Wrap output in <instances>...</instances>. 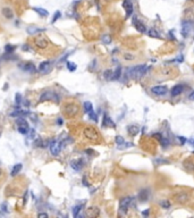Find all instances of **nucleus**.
<instances>
[{
	"instance_id": "nucleus-16",
	"label": "nucleus",
	"mask_w": 194,
	"mask_h": 218,
	"mask_svg": "<svg viewBox=\"0 0 194 218\" xmlns=\"http://www.w3.org/2000/svg\"><path fill=\"white\" fill-rule=\"evenodd\" d=\"M102 126H105V127H115V123L111 121V118L108 115H105L104 116V121H102Z\"/></svg>"
},
{
	"instance_id": "nucleus-33",
	"label": "nucleus",
	"mask_w": 194,
	"mask_h": 218,
	"mask_svg": "<svg viewBox=\"0 0 194 218\" xmlns=\"http://www.w3.org/2000/svg\"><path fill=\"white\" fill-rule=\"evenodd\" d=\"M160 204H161V207H162V208H165V209H168V208L170 207V202H169V201H167V200H164V201H161V202H160Z\"/></svg>"
},
{
	"instance_id": "nucleus-34",
	"label": "nucleus",
	"mask_w": 194,
	"mask_h": 218,
	"mask_svg": "<svg viewBox=\"0 0 194 218\" xmlns=\"http://www.w3.org/2000/svg\"><path fill=\"white\" fill-rule=\"evenodd\" d=\"M124 58H125L126 60H133L135 58V56L132 55V53H125V55H124Z\"/></svg>"
},
{
	"instance_id": "nucleus-3",
	"label": "nucleus",
	"mask_w": 194,
	"mask_h": 218,
	"mask_svg": "<svg viewBox=\"0 0 194 218\" xmlns=\"http://www.w3.org/2000/svg\"><path fill=\"white\" fill-rule=\"evenodd\" d=\"M64 112L68 117H75L78 112V106L75 104H66L64 106Z\"/></svg>"
},
{
	"instance_id": "nucleus-18",
	"label": "nucleus",
	"mask_w": 194,
	"mask_h": 218,
	"mask_svg": "<svg viewBox=\"0 0 194 218\" xmlns=\"http://www.w3.org/2000/svg\"><path fill=\"white\" fill-rule=\"evenodd\" d=\"M2 15L5 16L6 18L10 19V18H13V17H14V13H13V10H12L10 8L5 7V8H2Z\"/></svg>"
},
{
	"instance_id": "nucleus-2",
	"label": "nucleus",
	"mask_w": 194,
	"mask_h": 218,
	"mask_svg": "<svg viewBox=\"0 0 194 218\" xmlns=\"http://www.w3.org/2000/svg\"><path fill=\"white\" fill-rule=\"evenodd\" d=\"M34 47L39 50H48L50 47V42L45 36H38L34 39Z\"/></svg>"
},
{
	"instance_id": "nucleus-24",
	"label": "nucleus",
	"mask_w": 194,
	"mask_h": 218,
	"mask_svg": "<svg viewBox=\"0 0 194 218\" xmlns=\"http://www.w3.org/2000/svg\"><path fill=\"white\" fill-rule=\"evenodd\" d=\"M29 34H35V33H40V32H43V29H38V27H34V26H31L27 29Z\"/></svg>"
},
{
	"instance_id": "nucleus-47",
	"label": "nucleus",
	"mask_w": 194,
	"mask_h": 218,
	"mask_svg": "<svg viewBox=\"0 0 194 218\" xmlns=\"http://www.w3.org/2000/svg\"><path fill=\"white\" fill-rule=\"evenodd\" d=\"M193 154H194V151H193Z\"/></svg>"
},
{
	"instance_id": "nucleus-1",
	"label": "nucleus",
	"mask_w": 194,
	"mask_h": 218,
	"mask_svg": "<svg viewBox=\"0 0 194 218\" xmlns=\"http://www.w3.org/2000/svg\"><path fill=\"white\" fill-rule=\"evenodd\" d=\"M83 134H84V136H85L88 140L93 141V142H97V141L99 140V138H100L99 132H98L95 128L91 127V126H89V127H85V128H84Z\"/></svg>"
},
{
	"instance_id": "nucleus-12",
	"label": "nucleus",
	"mask_w": 194,
	"mask_h": 218,
	"mask_svg": "<svg viewBox=\"0 0 194 218\" xmlns=\"http://www.w3.org/2000/svg\"><path fill=\"white\" fill-rule=\"evenodd\" d=\"M184 90H185V86H184L183 84H177V85H175V86L171 89L170 93H171L173 97H176V95H179L180 93H183Z\"/></svg>"
},
{
	"instance_id": "nucleus-13",
	"label": "nucleus",
	"mask_w": 194,
	"mask_h": 218,
	"mask_svg": "<svg viewBox=\"0 0 194 218\" xmlns=\"http://www.w3.org/2000/svg\"><path fill=\"white\" fill-rule=\"evenodd\" d=\"M50 68H51V62H41L40 66H39V71H40L41 73H48V72L50 71Z\"/></svg>"
},
{
	"instance_id": "nucleus-6",
	"label": "nucleus",
	"mask_w": 194,
	"mask_h": 218,
	"mask_svg": "<svg viewBox=\"0 0 194 218\" xmlns=\"http://www.w3.org/2000/svg\"><path fill=\"white\" fill-rule=\"evenodd\" d=\"M132 201H133V198H131V197H126L123 200H120L119 209L123 214H126V211H127V209H128V207H130Z\"/></svg>"
},
{
	"instance_id": "nucleus-41",
	"label": "nucleus",
	"mask_w": 194,
	"mask_h": 218,
	"mask_svg": "<svg viewBox=\"0 0 194 218\" xmlns=\"http://www.w3.org/2000/svg\"><path fill=\"white\" fill-rule=\"evenodd\" d=\"M21 98H22V97H21V94H19V93L16 94V102H17V104H21Z\"/></svg>"
},
{
	"instance_id": "nucleus-4",
	"label": "nucleus",
	"mask_w": 194,
	"mask_h": 218,
	"mask_svg": "<svg viewBox=\"0 0 194 218\" xmlns=\"http://www.w3.org/2000/svg\"><path fill=\"white\" fill-rule=\"evenodd\" d=\"M193 22H191V21L183 22V24H182V35L184 38H186L190 34V32L192 31V29H193Z\"/></svg>"
},
{
	"instance_id": "nucleus-42",
	"label": "nucleus",
	"mask_w": 194,
	"mask_h": 218,
	"mask_svg": "<svg viewBox=\"0 0 194 218\" xmlns=\"http://www.w3.org/2000/svg\"><path fill=\"white\" fill-rule=\"evenodd\" d=\"M38 217H40V218H43V217H45V218H47V217H48V214H45V213H41V214H39V215H38Z\"/></svg>"
},
{
	"instance_id": "nucleus-31",
	"label": "nucleus",
	"mask_w": 194,
	"mask_h": 218,
	"mask_svg": "<svg viewBox=\"0 0 194 218\" xmlns=\"http://www.w3.org/2000/svg\"><path fill=\"white\" fill-rule=\"evenodd\" d=\"M102 42H104V43H106V45L110 43V42H111V38H110L109 35H107V34H106V35H104V36H102Z\"/></svg>"
},
{
	"instance_id": "nucleus-46",
	"label": "nucleus",
	"mask_w": 194,
	"mask_h": 218,
	"mask_svg": "<svg viewBox=\"0 0 194 218\" xmlns=\"http://www.w3.org/2000/svg\"><path fill=\"white\" fill-rule=\"evenodd\" d=\"M149 214H150L149 209H148V210H145V211H143V215H144V216H147V215H149Z\"/></svg>"
},
{
	"instance_id": "nucleus-11",
	"label": "nucleus",
	"mask_w": 194,
	"mask_h": 218,
	"mask_svg": "<svg viewBox=\"0 0 194 218\" xmlns=\"http://www.w3.org/2000/svg\"><path fill=\"white\" fill-rule=\"evenodd\" d=\"M133 25L136 27V30H137L138 32H141V33L147 32V27H145V25H144L142 22H140V21H138L136 17H133Z\"/></svg>"
},
{
	"instance_id": "nucleus-17",
	"label": "nucleus",
	"mask_w": 194,
	"mask_h": 218,
	"mask_svg": "<svg viewBox=\"0 0 194 218\" xmlns=\"http://www.w3.org/2000/svg\"><path fill=\"white\" fill-rule=\"evenodd\" d=\"M99 214H100V211H99V209L97 207L89 208L88 211H86V215L90 216V217H97V216H99Z\"/></svg>"
},
{
	"instance_id": "nucleus-37",
	"label": "nucleus",
	"mask_w": 194,
	"mask_h": 218,
	"mask_svg": "<svg viewBox=\"0 0 194 218\" xmlns=\"http://www.w3.org/2000/svg\"><path fill=\"white\" fill-rule=\"evenodd\" d=\"M153 138L157 139V140H159V141L162 140V135H161L160 133H154V134H153Z\"/></svg>"
},
{
	"instance_id": "nucleus-43",
	"label": "nucleus",
	"mask_w": 194,
	"mask_h": 218,
	"mask_svg": "<svg viewBox=\"0 0 194 218\" xmlns=\"http://www.w3.org/2000/svg\"><path fill=\"white\" fill-rule=\"evenodd\" d=\"M59 16H60V13H59V12H57V13H56V16H55V17H53V19H52V23H53V22H56V21L58 19V17H59Z\"/></svg>"
},
{
	"instance_id": "nucleus-45",
	"label": "nucleus",
	"mask_w": 194,
	"mask_h": 218,
	"mask_svg": "<svg viewBox=\"0 0 194 218\" xmlns=\"http://www.w3.org/2000/svg\"><path fill=\"white\" fill-rule=\"evenodd\" d=\"M1 208H2V210L3 211H7V209H6V204L3 203V204H1Z\"/></svg>"
},
{
	"instance_id": "nucleus-27",
	"label": "nucleus",
	"mask_w": 194,
	"mask_h": 218,
	"mask_svg": "<svg viewBox=\"0 0 194 218\" xmlns=\"http://www.w3.org/2000/svg\"><path fill=\"white\" fill-rule=\"evenodd\" d=\"M120 75H121V68H120V67H117V68H116V71L114 72V77H112V81L118 80V78L120 77Z\"/></svg>"
},
{
	"instance_id": "nucleus-14",
	"label": "nucleus",
	"mask_w": 194,
	"mask_h": 218,
	"mask_svg": "<svg viewBox=\"0 0 194 218\" xmlns=\"http://www.w3.org/2000/svg\"><path fill=\"white\" fill-rule=\"evenodd\" d=\"M71 167L75 171H80L83 167V160L82 159H75L71 162Z\"/></svg>"
},
{
	"instance_id": "nucleus-35",
	"label": "nucleus",
	"mask_w": 194,
	"mask_h": 218,
	"mask_svg": "<svg viewBox=\"0 0 194 218\" xmlns=\"http://www.w3.org/2000/svg\"><path fill=\"white\" fill-rule=\"evenodd\" d=\"M116 142H117L119 145H121V144H124V143H125V140H124L121 136L118 135V136H116Z\"/></svg>"
},
{
	"instance_id": "nucleus-7",
	"label": "nucleus",
	"mask_w": 194,
	"mask_h": 218,
	"mask_svg": "<svg viewBox=\"0 0 194 218\" xmlns=\"http://www.w3.org/2000/svg\"><path fill=\"white\" fill-rule=\"evenodd\" d=\"M49 100H52V101L55 100L56 102H58L59 101V97L56 93H53V92H50V91L45 92L40 97V101H49Z\"/></svg>"
},
{
	"instance_id": "nucleus-21",
	"label": "nucleus",
	"mask_w": 194,
	"mask_h": 218,
	"mask_svg": "<svg viewBox=\"0 0 194 218\" xmlns=\"http://www.w3.org/2000/svg\"><path fill=\"white\" fill-rule=\"evenodd\" d=\"M176 199H177V201H178V202L184 203V202H186V201L189 200V194H185V193H179V194L176 195Z\"/></svg>"
},
{
	"instance_id": "nucleus-5",
	"label": "nucleus",
	"mask_w": 194,
	"mask_h": 218,
	"mask_svg": "<svg viewBox=\"0 0 194 218\" xmlns=\"http://www.w3.org/2000/svg\"><path fill=\"white\" fill-rule=\"evenodd\" d=\"M17 125H18V131L21 133H23V134H27L29 133V124L24 118L19 117L17 119Z\"/></svg>"
},
{
	"instance_id": "nucleus-30",
	"label": "nucleus",
	"mask_w": 194,
	"mask_h": 218,
	"mask_svg": "<svg viewBox=\"0 0 194 218\" xmlns=\"http://www.w3.org/2000/svg\"><path fill=\"white\" fill-rule=\"evenodd\" d=\"M81 209H82V206H76V207H74V209H73V215H74V217H77V216H78V213L81 211Z\"/></svg>"
},
{
	"instance_id": "nucleus-8",
	"label": "nucleus",
	"mask_w": 194,
	"mask_h": 218,
	"mask_svg": "<svg viewBox=\"0 0 194 218\" xmlns=\"http://www.w3.org/2000/svg\"><path fill=\"white\" fill-rule=\"evenodd\" d=\"M123 7L126 12V17H130L133 14V2H132V0H124Z\"/></svg>"
},
{
	"instance_id": "nucleus-9",
	"label": "nucleus",
	"mask_w": 194,
	"mask_h": 218,
	"mask_svg": "<svg viewBox=\"0 0 194 218\" xmlns=\"http://www.w3.org/2000/svg\"><path fill=\"white\" fill-rule=\"evenodd\" d=\"M167 91H168V89L165 85H157V86L151 88V92L156 95H164L167 93Z\"/></svg>"
},
{
	"instance_id": "nucleus-38",
	"label": "nucleus",
	"mask_w": 194,
	"mask_h": 218,
	"mask_svg": "<svg viewBox=\"0 0 194 218\" xmlns=\"http://www.w3.org/2000/svg\"><path fill=\"white\" fill-rule=\"evenodd\" d=\"M160 143L162 144V147H167V145L169 144V140H167V139H165V138H162V140L160 141Z\"/></svg>"
},
{
	"instance_id": "nucleus-25",
	"label": "nucleus",
	"mask_w": 194,
	"mask_h": 218,
	"mask_svg": "<svg viewBox=\"0 0 194 218\" xmlns=\"http://www.w3.org/2000/svg\"><path fill=\"white\" fill-rule=\"evenodd\" d=\"M21 169H22V165H21V164H17V165H15V166H14V168L12 169V176H15V175H17V174L21 171Z\"/></svg>"
},
{
	"instance_id": "nucleus-10",
	"label": "nucleus",
	"mask_w": 194,
	"mask_h": 218,
	"mask_svg": "<svg viewBox=\"0 0 194 218\" xmlns=\"http://www.w3.org/2000/svg\"><path fill=\"white\" fill-rule=\"evenodd\" d=\"M61 149V145L58 141H52L50 144V152L52 156H58Z\"/></svg>"
},
{
	"instance_id": "nucleus-28",
	"label": "nucleus",
	"mask_w": 194,
	"mask_h": 218,
	"mask_svg": "<svg viewBox=\"0 0 194 218\" xmlns=\"http://www.w3.org/2000/svg\"><path fill=\"white\" fill-rule=\"evenodd\" d=\"M140 130H138V127L137 126H135V125H133V126H128V133H131L132 135H135L137 132H138Z\"/></svg>"
},
{
	"instance_id": "nucleus-19",
	"label": "nucleus",
	"mask_w": 194,
	"mask_h": 218,
	"mask_svg": "<svg viewBox=\"0 0 194 218\" xmlns=\"http://www.w3.org/2000/svg\"><path fill=\"white\" fill-rule=\"evenodd\" d=\"M138 199H140L142 202L147 201V200L149 199V191H148V190H142V191L140 192V194H138Z\"/></svg>"
},
{
	"instance_id": "nucleus-40",
	"label": "nucleus",
	"mask_w": 194,
	"mask_h": 218,
	"mask_svg": "<svg viewBox=\"0 0 194 218\" xmlns=\"http://www.w3.org/2000/svg\"><path fill=\"white\" fill-rule=\"evenodd\" d=\"M178 140L180 142V144H185V142H186V139L183 138V136H178Z\"/></svg>"
},
{
	"instance_id": "nucleus-15",
	"label": "nucleus",
	"mask_w": 194,
	"mask_h": 218,
	"mask_svg": "<svg viewBox=\"0 0 194 218\" xmlns=\"http://www.w3.org/2000/svg\"><path fill=\"white\" fill-rule=\"evenodd\" d=\"M22 67H23L24 71H26V72H29V73H36V67H35L32 62H25Z\"/></svg>"
},
{
	"instance_id": "nucleus-22",
	"label": "nucleus",
	"mask_w": 194,
	"mask_h": 218,
	"mask_svg": "<svg viewBox=\"0 0 194 218\" xmlns=\"http://www.w3.org/2000/svg\"><path fill=\"white\" fill-rule=\"evenodd\" d=\"M104 77H105L106 80H108V81H112V77H114V71H110V69L106 71L105 73H104Z\"/></svg>"
},
{
	"instance_id": "nucleus-44",
	"label": "nucleus",
	"mask_w": 194,
	"mask_h": 218,
	"mask_svg": "<svg viewBox=\"0 0 194 218\" xmlns=\"http://www.w3.org/2000/svg\"><path fill=\"white\" fill-rule=\"evenodd\" d=\"M189 99H190V100H194V91L189 95Z\"/></svg>"
},
{
	"instance_id": "nucleus-20",
	"label": "nucleus",
	"mask_w": 194,
	"mask_h": 218,
	"mask_svg": "<svg viewBox=\"0 0 194 218\" xmlns=\"http://www.w3.org/2000/svg\"><path fill=\"white\" fill-rule=\"evenodd\" d=\"M184 167H185V169H186L187 171L193 173L194 171V162L193 161H191V160H186V161H184Z\"/></svg>"
},
{
	"instance_id": "nucleus-32",
	"label": "nucleus",
	"mask_w": 194,
	"mask_h": 218,
	"mask_svg": "<svg viewBox=\"0 0 194 218\" xmlns=\"http://www.w3.org/2000/svg\"><path fill=\"white\" fill-rule=\"evenodd\" d=\"M67 67H68V69L71 72H74L75 69H76V65H75L74 62H67Z\"/></svg>"
},
{
	"instance_id": "nucleus-29",
	"label": "nucleus",
	"mask_w": 194,
	"mask_h": 218,
	"mask_svg": "<svg viewBox=\"0 0 194 218\" xmlns=\"http://www.w3.org/2000/svg\"><path fill=\"white\" fill-rule=\"evenodd\" d=\"M148 34H149V36H151V38H160V34L156 30H149Z\"/></svg>"
},
{
	"instance_id": "nucleus-36",
	"label": "nucleus",
	"mask_w": 194,
	"mask_h": 218,
	"mask_svg": "<svg viewBox=\"0 0 194 218\" xmlns=\"http://www.w3.org/2000/svg\"><path fill=\"white\" fill-rule=\"evenodd\" d=\"M89 116H90V118H91L92 121H94V122H97V121H98V119H97V115H95L93 111L89 112Z\"/></svg>"
},
{
	"instance_id": "nucleus-39",
	"label": "nucleus",
	"mask_w": 194,
	"mask_h": 218,
	"mask_svg": "<svg viewBox=\"0 0 194 218\" xmlns=\"http://www.w3.org/2000/svg\"><path fill=\"white\" fill-rule=\"evenodd\" d=\"M14 49H15V48H14V47H12L10 45H8V46H6V51H7L8 53H10V52H13V51H14Z\"/></svg>"
},
{
	"instance_id": "nucleus-23",
	"label": "nucleus",
	"mask_w": 194,
	"mask_h": 218,
	"mask_svg": "<svg viewBox=\"0 0 194 218\" xmlns=\"http://www.w3.org/2000/svg\"><path fill=\"white\" fill-rule=\"evenodd\" d=\"M84 111L85 112H91V111H93V106H92V104L90 102V101H86V102H84Z\"/></svg>"
},
{
	"instance_id": "nucleus-26",
	"label": "nucleus",
	"mask_w": 194,
	"mask_h": 218,
	"mask_svg": "<svg viewBox=\"0 0 194 218\" xmlns=\"http://www.w3.org/2000/svg\"><path fill=\"white\" fill-rule=\"evenodd\" d=\"M38 14H40L41 16H48V12L45 10V9H43V8H40V7H34L33 8Z\"/></svg>"
}]
</instances>
